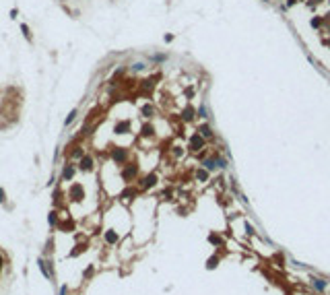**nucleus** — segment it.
I'll use <instances>...</instances> for the list:
<instances>
[{"label":"nucleus","mask_w":330,"mask_h":295,"mask_svg":"<svg viewBox=\"0 0 330 295\" xmlns=\"http://www.w3.org/2000/svg\"><path fill=\"white\" fill-rule=\"evenodd\" d=\"M83 196H85V192H83V186H81V184H72V186H70V190H68V198H70V200L77 202V200H81Z\"/></svg>","instance_id":"1"},{"label":"nucleus","mask_w":330,"mask_h":295,"mask_svg":"<svg viewBox=\"0 0 330 295\" xmlns=\"http://www.w3.org/2000/svg\"><path fill=\"white\" fill-rule=\"evenodd\" d=\"M202 145H204V141H202V134H200V132H198V134H194L192 138H190V149H192V151L202 149Z\"/></svg>","instance_id":"2"},{"label":"nucleus","mask_w":330,"mask_h":295,"mask_svg":"<svg viewBox=\"0 0 330 295\" xmlns=\"http://www.w3.org/2000/svg\"><path fill=\"white\" fill-rule=\"evenodd\" d=\"M83 171H91L93 169V157H89V155H83L81 157V165H79Z\"/></svg>","instance_id":"3"},{"label":"nucleus","mask_w":330,"mask_h":295,"mask_svg":"<svg viewBox=\"0 0 330 295\" xmlns=\"http://www.w3.org/2000/svg\"><path fill=\"white\" fill-rule=\"evenodd\" d=\"M136 171H138V167H136V165H128V167L122 171V175H124V180L128 182V180H132V177L136 175Z\"/></svg>","instance_id":"4"},{"label":"nucleus","mask_w":330,"mask_h":295,"mask_svg":"<svg viewBox=\"0 0 330 295\" xmlns=\"http://www.w3.org/2000/svg\"><path fill=\"white\" fill-rule=\"evenodd\" d=\"M111 157L116 159L118 163H122V161H126V151L124 149H113L111 151Z\"/></svg>","instance_id":"5"},{"label":"nucleus","mask_w":330,"mask_h":295,"mask_svg":"<svg viewBox=\"0 0 330 295\" xmlns=\"http://www.w3.org/2000/svg\"><path fill=\"white\" fill-rule=\"evenodd\" d=\"M74 177V167L72 165H64L62 169V180H72Z\"/></svg>","instance_id":"6"},{"label":"nucleus","mask_w":330,"mask_h":295,"mask_svg":"<svg viewBox=\"0 0 330 295\" xmlns=\"http://www.w3.org/2000/svg\"><path fill=\"white\" fill-rule=\"evenodd\" d=\"M128 130H130V122H118L116 124V132L118 134H126Z\"/></svg>","instance_id":"7"},{"label":"nucleus","mask_w":330,"mask_h":295,"mask_svg":"<svg viewBox=\"0 0 330 295\" xmlns=\"http://www.w3.org/2000/svg\"><path fill=\"white\" fill-rule=\"evenodd\" d=\"M21 31H23V35H25V39L31 43L33 41V37H31V29H29V25H25V23H23V25H21Z\"/></svg>","instance_id":"8"},{"label":"nucleus","mask_w":330,"mask_h":295,"mask_svg":"<svg viewBox=\"0 0 330 295\" xmlns=\"http://www.w3.org/2000/svg\"><path fill=\"white\" fill-rule=\"evenodd\" d=\"M155 182H157V177H155L153 173H151V175H147V177L143 180V188H151V186L155 184Z\"/></svg>","instance_id":"9"},{"label":"nucleus","mask_w":330,"mask_h":295,"mask_svg":"<svg viewBox=\"0 0 330 295\" xmlns=\"http://www.w3.org/2000/svg\"><path fill=\"white\" fill-rule=\"evenodd\" d=\"M312 281H314V287H316L318 291H324V289H326V285H328L324 279H312Z\"/></svg>","instance_id":"10"},{"label":"nucleus","mask_w":330,"mask_h":295,"mask_svg":"<svg viewBox=\"0 0 330 295\" xmlns=\"http://www.w3.org/2000/svg\"><path fill=\"white\" fill-rule=\"evenodd\" d=\"M208 171H213V169H217L219 165H217V161H213V159H204V163H202Z\"/></svg>","instance_id":"11"},{"label":"nucleus","mask_w":330,"mask_h":295,"mask_svg":"<svg viewBox=\"0 0 330 295\" xmlns=\"http://www.w3.org/2000/svg\"><path fill=\"white\" fill-rule=\"evenodd\" d=\"M105 241H107V244H116V241H118V233L107 231V233H105Z\"/></svg>","instance_id":"12"},{"label":"nucleus","mask_w":330,"mask_h":295,"mask_svg":"<svg viewBox=\"0 0 330 295\" xmlns=\"http://www.w3.org/2000/svg\"><path fill=\"white\" fill-rule=\"evenodd\" d=\"M153 113H155L153 105H145V107H143V116H145V118H153Z\"/></svg>","instance_id":"13"},{"label":"nucleus","mask_w":330,"mask_h":295,"mask_svg":"<svg viewBox=\"0 0 330 295\" xmlns=\"http://www.w3.org/2000/svg\"><path fill=\"white\" fill-rule=\"evenodd\" d=\"M182 118H184V120H192V118H194V111H192L190 107H188V109H184V113H182Z\"/></svg>","instance_id":"14"},{"label":"nucleus","mask_w":330,"mask_h":295,"mask_svg":"<svg viewBox=\"0 0 330 295\" xmlns=\"http://www.w3.org/2000/svg\"><path fill=\"white\" fill-rule=\"evenodd\" d=\"M77 113H79V111H77V109H72V111H70V113H68V116H66V122H64V124H66V126H68V124H70V122H72V120H74V118H77Z\"/></svg>","instance_id":"15"},{"label":"nucleus","mask_w":330,"mask_h":295,"mask_svg":"<svg viewBox=\"0 0 330 295\" xmlns=\"http://www.w3.org/2000/svg\"><path fill=\"white\" fill-rule=\"evenodd\" d=\"M198 132H200L202 136H210V134H213V132H210V128H208V126H200V128H198Z\"/></svg>","instance_id":"16"},{"label":"nucleus","mask_w":330,"mask_h":295,"mask_svg":"<svg viewBox=\"0 0 330 295\" xmlns=\"http://www.w3.org/2000/svg\"><path fill=\"white\" fill-rule=\"evenodd\" d=\"M196 177H198L200 182H206V177H208V173H206L204 169H198V173H196Z\"/></svg>","instance_id":"17"},{"label":"nucleus","mask_w":330,"mask_h":295,"mask_svg":"<svg viewBox=\"0 0 330 295\" xmlns=\"http://www.w3.org/2000/svg\"><path fill=\"white\" fill-rule=\"evenodd\" d=\"M153 132H155V130H153V126H149V124H147V126H143V134H145V136H151Z\"/></svg>","instance_id":"18"},{"label":"nucleus","mask_w":330,"mask_h":295,"mask_svg":"<svg viewBox=\"0 0 330 295\" xmlns=\"http://www.w3.org/2000/svg\"><path fill=\"white\" fill-rule=\"evenodd\" d=\"M56 223H58V213L52 211V213H50V225H56Z\"/></svg>","instance_id":"19"},{"label":"nucleus","mask_w":330,"mask_h":295,"mask_svg":"<svg viewBox=\"0 0 330 295\" xmlns=\"http://www.w3.org/2000/svg\"><path fill=\"white\" fill-rule=\"evenodd\" d=\"M198 116H200V118H208V111H206V107H204V105H200V107H198Z\"/></svg>","instance_id":"20"},{"label":"nucleus","mask_w":330,"mask_h":295,"mask_svg":"<svg viewBox=\"0 0 330 295\" xmlns=\"http://www.w3.org/2000/svg\"><path fill=\"white\" fill-rule=\"evenodd\" d=\"M83 155H85V153H83V149H81V147H77V149L72 151V157H83Z\"/></svg>","instance_id":"21"},{"label":"nucleus","mask_w":330,"mask_h":295,"mask_svg":"<svg viewBox=\"0 0 330 295\" xmlns=\"http://www.w3.org/2000/svg\"><path fill=\"white\" fill-rule=\"evenodd\" d=\"M143 68H145V64H143V62H138V64L132 66V70H143Z\"/></svg>","instance_id":"22"},{"label":"nucleus","mask_w":330,"mask_h":295,"mask_svg":"<svg viewBox=\"0 0 330 295\" xmlns=\"http://www.w3.org/2000/svg\"><path fill=\"white\" fill-rule=\"evenodd\" d=\"M4 200H6V192L0 188V202H4Z\"/></svg>","instance_id":"23"},{"label":"nucleus","mask_w":330,"mask_h":295,"mask_svg":"<svg viewBox=\"0 0 330 295\" xmlns=\"http://www.w3.org/2000/svg\"><path fill=\"white\" fill-rule=\"evenodd\" d=\"M17 15H19V10H15V8H13V10H10V19H17Z\"/></svg>","instance_id":"24"}]
</instances>
